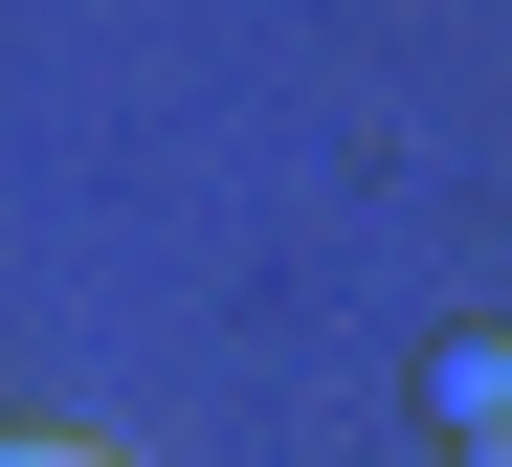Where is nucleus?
<instances>
[{"mask_svg": "<svg viewBox=\"0 0 512 467\" xmlns=\"http://www.w3.org/2000/svg\"><path fill=\"white\" fill-rule=\"evenodd\" d=\"M0 467H112V445H67V423H23V445H0Z\"/></svg>", "mask_w": 512, "mask_h": 467, "instance_id": "obj_2", "label": "nucleus"}, {"mask_svg": "<svg viewBox=\"0 0 512 467\" xmlns=\"http://www.w3.org/2000/svg\"><path fill=\"white\" fill-rule=\"evenodd\" d=\"M468 467H512V423H490V445H468Z\"/></svg>", "mask_w": 512, "mask_h": 467, "instance_id": "obj_3", "label": "nucleus"}, {"mask_svg": "<svg viewBox=\"0 0 512 467\" xmlns=\"http://www.w3.org/2000/svg\"><path fill=\"white\" fill-rule=\"evenodd\" d=\"M423 401H446V445H490V423H512V334H446V356H423Z\"/></svg>", "mask_w": 512, "mask_h": 467, "instance_id": "obj_1", "label": "nucleus"}]
</instances>
